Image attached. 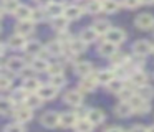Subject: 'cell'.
Here are the masks:
<instances>
[{"mask_svg":"<svg viewBox=\"0 0 154 132\" xmlns=\"http://www.w3.org/2000/svg\"><path fill=\"white\" fill-rule=\"evenodd\" d=\"M60 119H61V114H58L55 111H48L42 116L40 121H42V125H45L47 129H53L57 125H60Z\"/></svg>","mask_w":154,"mask_h":132,"instance_id":"obj_1","label":"cell"},{"mask_svg":"<svg viewBox=\"0 0 154 132\" xmlns=\"http://www.w3.org/2000/svg\"><path fill=\"white\" fill-rule=\"evenodd\" d=\"M131 106H133L134 112L136 114H146V112H149L151 106H149V101H146V99H143L141 96H134L133 99H131Z\"/></svg>","mask_w":154,"mask_h":132,"instance_id":"obj_2","label":"cell"},{"mask_svg":"<svg viewBox=\"0 0 154 132\" xmlns=\"http://www.w3.org/2000/svg\"><path fill=\"white\" fill-rule=\"evenodd\" d=\"M100 84L98 82V78H96V74H90V76H86L85 79H81V82H80V86H78V91H81L83 94H86V92H91L96 86Z\"/></svg>","mask_w":154,"mask_h":132,"instance_id":"obj_3","label":"cell"},{"mask_svg":"<svg viewBox=\"0 0 154 132\" xmlns=\"http://www.w3.org/2000/svg\"><path fill=\"white\" fill-rule=\"evenodd\" d=\"M12 114L15 116V119H17V122H20V124H25V122H28L32 119V116H33V112H32L30 107H27V106H18V107H15V111L12 112Z\"/></svg>","mask_w":154,"mask_h":132,"instance_id":"obj_4","label":"cell"},{"mask_svg":"<svg viewBox=\"0 0 154 132\" xmlns=\"http://www.w3.org/2000/svg\"><path fill=\"white\" fill-rule=\"evenodd\" d=\"M152 48H154V45H151L149 41H146V40H139V41H136L133 45V51H134V55L136 56H146V55H149V53H152Z\"/></svg>","mask_w":154,"mask_h":132,"instance_id":"obj_5","label":"cell"},{"mask_svg":"<svg viewBox=\"0 0 154 132\" xmlns=\"http://www.w3.org/2000/svg\"><path fill=\"white\" fill-rule=\"evenodd\" d=\"M136 26L139 30H151L154 28V16L149 15V13H139L136 16Z\"/></svg>","mask_w":154,"mask_h":132,"instance_id":"obj_6","label":"cell"},{"mask_svg":"<svg viewBox=\"0 0 154 132\" xmlns=\"http://www.w3.org/2000/svg\"><path fill=\"white\" fill-rule=\"evenodd\" d=\"M126 40V33H124V30L121 28H111L109 32H108L106 35V41L113 43V45H121V43Z\"/></svg>","mask_w":154,"mask_h":132,"instance_id":"obj_7","label":"cell"},{"mask_svg":"<svg viewBox=\"0 0 154 132\" xmlns=\"http://www.w3.org/2000/svg\"><path fill=\"white\" fill-rule=\"evenodd\" d=\"M147 79H149V76H147V73L143 71V69H137V71H134L133 74L129 76V81L133 82V86H136V88L147 86Z\"/></svg>","mask_w":154,"mask_h":132,"instance_id":"obj_8","label":"cell"},{"mask_svg":"<svg viewBox=\"0 0 154 132\" xmlns=\"http://www.w3.org/2000/svg\"><path fill=\"white\" fill-rule=\"evenodd\" d=\"M65 102L68 106H73V107H80L81 102H83V92L81 91H68L65 94Z\"/></svg>","mask_w":154,"mask_h":132,"instance_id":"obj_9","label":"cell"},{"mask_svg":"<svg viewBox=\"0 0 154 132\" xmlns=\"http://www.w3.org/2000/svg\"><path fill=\"white\" fill-rule=\"evenodd\" d=\"M4 66H7V68L10 69V71H14V73H22L25 69V61H23V58L14 56V58H8Z\"/></svg>","mask_w":154,"mask_h":132,"instance_id":"obj_10","label":"cell"},{"mask_svg":"<svg viewBox=\"0 0 154 132\" xmlns=\"http://www.w3.org/2000/svg\"><path fill=\"white\" fill-rule=\"evenodd\" d=\"M133 112H134V109H133V106H131V102H126V101H121L119 104L114 107V114L119 116V117H129Z\"/></svg>","mask_w":154,"mask_h":132,"instance_id":"obj_11","label":"cell"},{"mask_svg":"<svg viewBox=\"0 0 154 132\" xmlns=\"http://www.w3.org/2000/svg\"><path fill=\"white\" fill-rule=\"evenodd\" d=\"M65 8H66V7H63L61 3L51 2V3H48V5L45 7V12H47V15H50V16H53V18H57V16L65 15Z\"/></svg>","mask_w":154,"mask_h":132,"instance_id":"obj_12","label":"cell"},{"mask_svg":"<svg viewBox=\"0 0 154 132\" xmlns=\"http://www.w3.org/2000/svg\"><path fill=\"white\" fill-rule=\"evenodd\" d=\"M96 78H98V82H100V84L108 86L114 78H116V74H114V69H101V71L96 73Z\"/></svg>","mask_w":154,"mask_h":132,"instance_id":"obj_13","label":"cell"},{"mask_svg":"<svg viewBox=\"0 0 154 132\" xmlns=\"http://www.w3.org/2000/svg\"><path fill=\"white\" fill-rule=\"evenodd\" d=\"M78 122V116L75 112H63L60 119V125L61 127H75Z\"/></svg>","mask_w":154,"mask_h":132,"instance_id":"obj_14","label":"cell"},{"mask_svg":"<svg viewBox=\"0 0 154 132\" xmlns=\"http://www.w3.org/2000/svg\"><path fill=\"white\" fill-rule=\"evenodd\" d=\"M33 33V22L32 20H23V22H18L17 25V35L27 36Z\"/></svg>","mask_w":154,"mask_h":132,"instance_id":"obj_15","label":"cell"},{"mask_svg":"<svg viewBox=\"0 0 154 132\" xmlns=\"http://www.w3.org/2000/svg\"><path fill=\"white\" fill-rule=\"evenodd\" d=\"M91 28L98 33V35H108V32L111 30V23L106 22V20H96V22L91 25Z\"/></svg>","mask_w":154,"mask_h":132,"instance_id":"obj_16","label":"cell"},{"mask_svg":"<svg viewBox=\"0 0 154 132\" xmlns=\"http://www.w3.org/2000/svg\"><path fill=\"white\" fill-rule=\"evenodd\" d=\"M45 50H47V53L51 56H60V55H63V43L55 40V41L48 43V45L45 46Z\"/></svg>","mask_w":154,"mask_h":132,"instance_id":"obj_17","label":"cell"},{"mask_svg":"<svg viewBox=\"0 0 154 132\" xmlns=\"http://www.w3.org/2000/svg\"><path fill=\"white\" fill-rule=\"evenodd\" d=\"M38 96H40L43 101H48V99H53L57 96V88L51 84H47V86H42L38 89Z\"/></svg>","mask_w":154,"mask_h":132,"instance_id":"obj_18","label":"cell"},{"mask_svg":"<svg viewBox=\"0 0 154 132\" xmlns=\"http://www.w3.org/2000/svg\"><path fill=\"white\" fill-rule=\"evenodd\" d=\"M68 46H70V51L73 53V55H81V53L86 50V43H85L81 38H73L70 43H68Z\"/></svg>","mask_w":154,"mask_h":132,"instance_id":"obj_19","label":"cell"},{"mask_svg":"<svg viewBox=\"0 0 154 132\" xmlns=\"http://www.w3.org/2000/svg\"><path fill=\"white\" fill-rule=\"evenodd\" d=\"M28 94H30V92H28L25 88H20V89H15V91L12 92V98L10 99L14 101V104H25Z\"/></svg>","mask_w":154,"mask_h":132,"instance_id":"obj_20","label":"cell"},{"mask_svg":"<svg viewBox=\"0 0 154 132\" xmlns=\"http://www.w3.org/2000/svg\"><path fill=\"white\" fill-rule=\"evenodd\" d=\"M86 119H90L94 125H98V124H103L104 119H106V116H104V112L101 111V109H90Z\"/></svg>","mask_w":154,"mask_h":132,"instance_id":"obj_21","label":"cell"},{"mask_svg":"<svg viewBox=\"0 0 154 132\" xmlns=\"http://www.w3.org/2000/svg\"><path fill=\"white\" fill-rule=\"evenodd\" d=\"M98 53H100V55H103V56H109V58H111L114 53H118L116 51V45H113V43H109V41H106V40H104V41L98 46Z\"/></svg>","mask_w":154,"mask_h":132,"instance_id":"obj_22","label":"cell"},{"mask_svg":"<svg viewBox=\"0 0 154 132\" xmlns=\"http://www.w3.org/2000/svg\"><path fill=\"white\" fill-rule=\"evenodd\" d=\"M75 71H76L78 76L86 78V76H90L91 73H93V66H91V63H88V61H81V63H78V64H76Z\"/></svg>","mask_w":154,"mask_h":132,"instance_id":"obj_23","label":"cell"},{"mask_svg":"<svg viewBox=\"0 0 154 132\" xmlns=\"http://www.w3.org/2000/svg\"><path fill=\"white\" fill-rule=\"evenodd\" d=\"M94 124L90 119H78L76 125H75V132H93Z\"/></svg>","mask_w":154,"mask_h":132,"instance_id":"obj_24","label":"cell"},{"mask_svg":"<svg viewBox=\"0 0 154 132\" xmlns=\"http://www.w3.org/2000/svg\"><path fill=\"white\" fill-rule=\"evenodd\" d=\"M7 45L10 46V48H15V50L25 48V46H27V40H25V36H22V35H12L10 38H8Z\"/></svg>","mask_w":154,"mask_h":132,"instance_id":"obj_25","label":"cell"},{"mask_svg":"<svg viewBox=\"0 0 154 132\" xmlns=\"http://www.w3.org/2000/svg\"><path fill=\"white\" fill-rule=\"evenodd\" d=\"M81 13H83V8L78 5H68L66 8H65V16H66L68 20H76L81 16Z\"/></svg>","mask_w":154,"mask_h":132,"instance_id":"obj_26","label":"cell"},{"mask_svg":"<svg viewBox=\"0 0 154 132\" xmlns=\"http://www.w3.org/2000/svg\"><path fill=\"white\" fill-rule=\"evenodd\" d=\"M32 13H33V10L30 8V7H27V5H20L17 8V12L14 13L15 16H17L20 22H23V20H32Z\"/></svg>","mask_w":154,"mask_h":132,"instance_id":"obj_27","label":"cell"},{"mask_svg":"<svg viewBox=\"0 0 154 132\" xmlns=\"http://www.w3.org/2000/svg\"><path fill=\"white\" fill-rule=\"evenodd\" d=\"M68 22H70V20H68L65 15H61V16H57V18L51 20V26H53L55 30H58V32H66Z\"/></svg>","mask_w":154,"mask_h":132,"instance_id":"obj_28","label":"cell"},{"mask_svg":"<svg viewBox=\"0 0 154 132\" xmlns=\"http://www.w3.org/2000/svg\"><path fill=\"white\" fill-rule=\"evenodd\" d=\"M42 101H43V99L38 96V92H30L28 98H27V101H25V106L30 107V109H37V107L42 106Z\"/></svg>","mask_w":154,"mask_h":132,"instance_id":"obj_29","label":"cell"},{"mask_svg":"<svg viewBox=\"0 0 154 132\" xmlns=\"http://www.w3.org/2000/svg\"><path fill=\"white\" fill-rule=\"evenodd\" d=\"M23 50H25V53H27V55L35 56V55H38V53L43 50V46H42L40 41H35V40H32V41L27 43V46H25Z\"/></svg>","mask_w":154,"mask_h":132,"instance_id":"obj_30","label":"cell"},{"mask_svg":"<svg viewBox=\"0 0 154 132\" xmlns=\"http://www.w3.org/2000/svg\"><path fill=\"white\" fill-rule=\"evenodd\" d=\"M85 10L88 13H91V15H96V13L103 12V2L101 0H90L86 3V7H85Z\"/></svg>","mask_w":154,"mask_h":132,"instance_id":"obj_31","label":"cell"},{"mask_svg":"<svg viewBox=\"0 0 154 132\" xmlns=\"http://www.w3.org/2000/svg\"><path fill=\"white\" fill-rule=\"evenodd\" d=\"M30 66L35 69V71H48V66H50V63L47 61L45 58H40V56H37V58L33 59V61L30 63Z\"/></svg>","mask_w":154,"mask_h":132,"instance_id":"obj_32","label":"cell"},{"mask_svg":"<svg viewBox=\"0 0 154 132\" xmlns=\"http://www.w3.org/2000/svg\"><path fill=\"white\" fill-rule=\"evenodd\" d=\"M23 88L27 89L28 92H38V89L42 88V84L37 78H28L23 81Z\"/></svg>","mask_w":154,"mask_h":132,"instance_id":"obj_33","label":"cell"},{"mask_svg":"<svg viewBox=\"0 0 154 132\" xmlns=\"http://www.w3.org/2000/svg\"><path fill=\"white\" fill-rule=\"evenodd\" d=\"M123 81H124V79L114 78L113 81H111L109 84L106 86V88H108V91H109V92H114V94H119V92L124 89V82H123Z\"/></svg>","mask_w":154,"mask_h":132,"instance_id":"obj_34","label":"cell"},{"mask_svg":"<svg viewBox=\"0 0 154 132\" xmlns=\"http://www.w3.org/2000/svg\"><path fill=\"white\" fill-rule=\"evenodd\" d=\"M98 36H100V35H98V33L94 32L93 28H86V30H83V32H81L80 38H81V40H83V41L88 45V43L96 41V38H98Z\"/></svg>","mask_w":154,"mask_h":132,"instance_id":"obj_35","label":"cell"},{"mask_svg":"<svg viewBox=\"0 0 154 132\" xmlns=\"http://www.w3.org/2000/svg\"><path fill=\"white\" fill-rule=\"evenodd\" d=\"M0 111H2V114H4V116H7L10 111L14 112L15 111L14 101H12V99H8V98H2V101H0Z\"/></svg>","mask_w":154,"mask_h":132,"instance_id":"obj_36","label":"cell"},{"mask_svg":"<svg viewBox=\"0 0 154 132\" xmlns=\"http://www.w3.org/2000/svg\"><path fill=\"white\" fill-rule=\"evenodd\" d=\"M129 61V56L126 55V53H114L113 56H111V63H113L114 66H123V64H126V63Z\"/></svg>","mask_w":154,"mask_h":132,"instance_id":"obj_37","label":"cell"},{"mask_svg":"<svg viewBox=\"0 0 154 132\" xmlns=\"http://www.w3.org/2000/svg\"><path fill=\"white\" fill-rule=\"evenodd\" d=\"M118 10H119V2L118 0H103V12L116 13Z\"/></svg>","mask_w":154,"mask_h":132,"instance_id":"obj_38","label":"cell"},{"mask_svg":"<svg viewBox=\"0 0 154 132\" xmlns=\"http://www.w3.org/2000/svg\"><path fill=\"white\" fill-rule=\"evenodd\" d=\"M137 96H141L143 99L149 101L151 98H154V89L151 86H143V88H137Z\"/></svg>","mask_w":154,"mask_h":132,"instance_id":"obj_39","label":"cell"},{"mask_svg":"<svg viewBox=\"0 0 154 132\" xmlns=\"http://www.w3.org/2000/svg\"><path fill=\"white\" fill-rule=\"evenodd\" d=\"M18 2L17 0H10V2H4L2 3V12L4 13H15L18 8Z\"/></svg>","mask_w":154,"mask_h":132,"instance_id":"obj_40","label":"cell"},{"mask_svg":"<svg viewBox=\"0 0 154 132\" xmlns=\"http://www.w3.org/2000/svg\"><path fill=\"white\" fill-rule=\"evenodd\" d=\"M136 94H137V92H136V91H133L131 88H124V89H123V91H121L118 96H119V99H121V101L129 102V101H131V99H133Z\"/></svg>","mask_w":154,"mask_h":132,"instance_id":"obj_41","label":"cell"},{"mask_svg":"<svg viewBox=\"0 0 154 132\" xmlns=\"http://www.w3.org/2000/svg\"><path fill=\"white\" fill-rule=\"evenodd\" d=\"M50 84L51 86H55V88H61V86H65L66 84V79H65V76L63 74H57V76H51L50 78Z\"/></svg>","mask_w":154,"mask_h":132,"instance_id":"obj_42","label":"cell"},{"mask_svg":"<svg viewBox=\"0 0 154 132\" xmlns=\"http://www.w3.org/2000/svg\"><path fill=\"white\" fill-rule=\"evenodd\" d=\"M48 73H50V76L63 74V66H61L60 63H53V64L48 66Z\"/></svg>","mask_w":154,"mask_h":132,"instance_id":"obj_43","label":"cell"},{"mask_svg":"<svg viewBox=\"0 0 154 132\" xmlns=\"http://www.w3.org/2000/svg\"><path fill=\"white\" fill-rule=\"evenodd\" d=\"M45 15H47L45 8H35L33 13H32V22H42L45 18Z\"/></svg>","mask_w":154,"mask_h":132,"instance_id":"obj_44","label":"cell"},{"mask_svg":"<svg viewBox=\"0 0 154 132\" xmlns=\"http://www.w3.org/2000/svg\"><path fill=\"white\" fill-rule=\"evenodd\" d=\"M5 132H25L23 124H20V122H12V124H8L5 127Z\"/></svg>","mask_w":154,"mask_h":132,"instance_id":"obj_45","label":"cell"},{"mask_svg":"<svg viewBox=\"0 0 154 132\" xmlns=\"http://www.w3.org/2000/svg\"><path fill=\"white\" fill-rule=\"evenodd\" d=\"M123 7H126V8H136V7H139L141 3V0H123Z\"/></svg>","mask_w":154,"mask_h":132,"instance_id":"obj_46","label":"cell"},{"mask_svg":"<svg viewBox=\"0 0 154 132\" xmlns=\"http://www.w3.org/2000/svg\"><path fill=\"white\" fill-rule=\"evenodd\" d=\"M71 40H73V38L70 36V33H68V32H60V35H58V41H61V43H65V41L70 43Z\"/></svg>","mask_w":154,"mask_h":132,"instance_id":"obj_47","label":"cell"},{"mask_svg":"<svg viewBox=\"0 0 154 132\" xmlns=\"http://www.w3.org/2000/svg\"><path fill=\"white\" fill-rule=\"evenodd\" d=\"M14 76H15V73L14 71H10V69L7 68V66H4V68H2V78H7V79H14Z\"/></svg>","mask_w":154,"mask_h":132,"instance_id":"obj_48","label":"cell"},{"mask_svg":"<svg viewBox=\"0 0 154 132\" xmlns=\"http://www.w3.org/2000/svg\"><path fill=\"white\" fill-rule=\"evenodd\" d=\"M33 73H37V71H35V69L30 66V68H25L23 71H22V76H23L25 79H28V78H35V76H33Z\"/></svg>","mask_w":154,"mask_h":132,"instance_id":"obj_49","label":"cell"},{"mask_svg":"<svg viewBox=\"0 0 154 132\" xmlns=\"http://www.w3.org/2000/svg\"><path fill=\"white\" fill-rule=\"evenodd\" d=\"M10 79H7V78H0V88H2V91H7L8 89V86H10Z\"/></svg>","mask_w":154,"mask_h":132,"instance_id":"obj_50","label":"cell"},{"mask_svg":"<svg viewBox=\"0 0 154 132\" xmlns=\"http://www.w3.org/2000/svg\"><path fill=\"white\" fill-rule=\"evenodd\" d=\"M131 132H147V129L144 127V125H141V124H136V125L131 127Z\"/></svg>","mask_w":154,"mask_h":132,"instance_id":"obj_51","label":"cell"},{"mask_svg":"<svg viewBox=\"0 0 154 132\" xmlns=\"http://www.w3.org/2000/svg\"><path fill=\"white\" fill-rule=\"evenodd\" d=\"M104 132H124V129H121V127H109L108 130H104Z\"/></svg>","mask_w":154,"mask_h":132,"instance_id":"obj_52","label":"cell"},{"mask_svg":"<svg viewBox=\"0 0 154 132\" xmlns=\"http://www.w3.org/2000/svg\"><path fill=\"white\" fill-rule=\"evenodd\" d=\"M37 2H40V3H47V5H48V3H51L53 0H37Z\"/></svg>","mask_w":154,"mask_h":132,"instance_id":"obj_53","label":"cell"},{"mask_svg":"<svg viewBox=\"0 0 154 132\" xmlns=\"http://www.w3.org/2000/svg\"><path fill=\"white\" fill-rule=\"evenodd\" d=\"M141 2H143V3H147V5H149V3H154V0H141Z\"/></svg>","mask_w":154,"mask_h":132,"instance_id":"obj_54","label":"cell"},{"mask_svg":"<svg viewBox=\"0 0 154 132\" xmlns=\"http://www.w3.org/2000/svg\"><path fill=\"white\" fill-rule=\"evenodd\" d=\"M147 132H154V125H151V127H147Z\"/></svg>","mask_w":154,"mask_h":132,"instance_id":"obj_55","label":"cell"},{"mask_svg":"<svg viewBox=\"0 0 154 132\" xmlns=\"http://www.w3.org/2000/svg\"><path fill=\"white\" fill-rule=\"evenodd\" d=\"M4 2H10V0H4Z\"/></svg>","mask_w":154,"mask_h":132,"instance_id":"obj_56","label":"cell"},{"mask_svg":"<svg viewBox=\"0 0 154 132\" xmlns=\"http://www.w3.org/2000/svg\"><path fill=\"white\" fill-rule=\"evenodd\" d=\"M152 53H154V48H152Z\"/></svg>","mask_w":154,"mask_h":132,"instance_id":"obj_57","label":"cell"},{"mask_svg":"<svg viewBox=\"0 0 154 132\" xmlns=\"http://www.w3.org/2000/svg\"><path fill=\"white\" fill-rule=\"evenodd\" d=\"M101 2H103V0H101Z\"/></svg>","mask_w":154,"mask_h":132,"instance_id":"obj_58","label":"cell"}]
</instances>
